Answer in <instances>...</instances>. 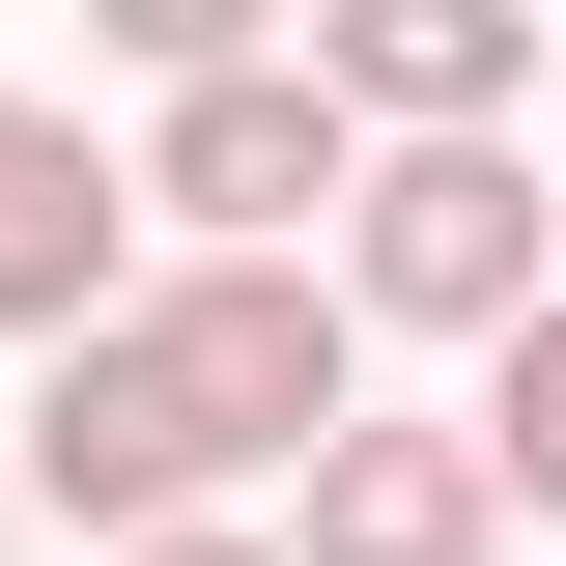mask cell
Segmentation results:
<instances>
[{
    "instance_id": "cell-1",
    "label": "cell",
    "mask_w": 566,
    "mask_h": 566,
    "mask_svg": "<svg viewBox=\"0 0 566 566\" xmlns=\"http://www.w3.org/2000/svg\"><path fill=\"white\" fill-rule=\"evenodd\" d=\"M340 397H368V312H340L312 255H170V283H114V312H57V340H29L0 482H29V510H85V538H142V510L283 482Z\"/></svg>"
},
{
    "instance_id": "cell-2",
    "label": "cell",
    "mask_w": 566,
    "mask_h": 566,
    "mask_svg": "<svg viewBox=\"0 0 566 566\" xmlns=\"http://www.w3.org/2000/svg\"><path fill=\"white\" fill-rule=\"evenodd\" d=\"M340 312H368V340H482V312H538V142H510V114L340 142Z\"/></svg>"
},
{
    "instance_id": "cell-3",
    "label": "cell",
    "mask_w": 566,
    "mask_h": 566,
    "mask_svg": "<svg viewBox=\"0 0 566 566\" xmlns=\"http://www.w3.org/2000/svg\"><path fill=\"white\" fill-rule=\"evenodd\" d=\"M340 85H312V57H283V29H255V57H170V114H142V227H170V255H312V227H340Z\"/></svg>"
},
{
    "instance_id": "cell-4",
    "label": "cell",
    "mask_w": 566,
    "mask_h": 566,
    "mask_svg": "<svg viewBox=\"0 0 566 566\" xmlns=\"http://www.w3.org/2000/svg\"><path fill=\"white\" fill-rule=\"evenodd\" d=\"M283 482H312V538H283V566H482L510 538V482H482V424H312V453H283Z\"/></svg>"
},
{
    "instance_id": "cell-5",
    "label": "cell",
    "mask_w": 566,
    "mask_h": 566,
    "mask_svg": "<svg viewBox=\"0 0 566 566\" xmlns=\"http://www.w3.org/2000/svg\"><path fill=\"white\" fill-rule=\"evenodd\" d=\"M283 57L397 142V114H510L538 85V0H283Z\"/></svg>"
},
{
    "instance_id": "cell-6",
    "label": "cell",
    "mask_w": 566,
    "mask_h": 566,
    "mask_svg": "<svg viewBox=\"0 0 566 566\" xmlns=\"http://www.w3.org/2000/svg\"><path fill=\"white\" fill-rule=\"evenodd\" d=\"M142 283V170H85L29 85H0V340H57V312H114Z\"/></svg>"
},
{
    "instance_id": "cell-7",
    "label": "cell",
    "mask_w": 566,
    "mask_h": 566,
    "mask_svg": "<svg viewBox=\"0 0 566 566\" xmlns=\"http://www.w3.org/2000/svg\"><path fill=\"white\" fill-rule=\"evenodd\" d=\"M482 482L566 510V283H538V312H482Z\"/></svg>"
},
{
    "instance_id": "cell-8",
    "label": "cell",
    "mask_w": 566,
    "mask_h": 566,
    "mask_svg": "<svg viewBox=\"0 0 566 566\" xmlns=\"http://www.w3.org/2000/svg\"><path fill=\"white\" fill-rule=\"evenodd\" d=\"M85 29H114V57H142V85H170V57H255L283 0H85Z\"/></svg>"
},
{
    "instance_id": "cell-9",
    "label": "cell",
    "mask_w": 566,
    "mask_h": 566,
    "mask_svg": "<svg viewBox=\"0 0 566 566\" xmlns=\"http://www.w3.org/2000/svg\"><path fill=\"white\" fill-rule=\"evenodd\" d=\"M114 566H283V538H227V510H142V538H114Z\"/></svg>"
},
{
    "instance_id": "cell-10",
    "label": "cell",
    "mask_w": 566,
    "mask_h": 566,
    "mask_svg": "<svg viewBox=\"0 0 566 566\" xmlns=\"http://www.w3.org/2000/svg\"><path fill=\"white\" fill-rule=\"evenodd\" d=\"M538 283H566V170H538Z\"/></svg>"
},
{
    "instance_id": "cell-11",
    "label": "cell",
    "mask_w": 566,
    "mask_h": 566,
    "mask_svg": "<svg viewBox=\"0 0 566 566\" xmlns=\"http://www.w3.org/2000/svg\"><path fill=\"white\" fill-rule=\"evenodd\" d=\"M0 566H29V482H0Z\"/></svg>"
}]
</instances>
